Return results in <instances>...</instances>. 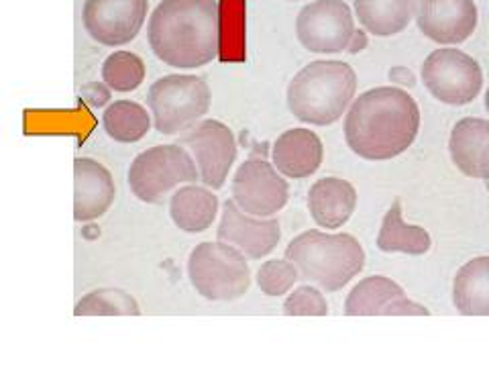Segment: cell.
Listing matches in <instances>:
<instances>
[{
  "label": "cell",
  "instance_id": "6da1fadb",
  "mask_svg": "<svg viewBox=\"0 0 489 367\" xmlns=\"http://www.w3.org/2000/svg\"><path fill=\"white\" fill-rule=\"evenodd\" d=\"M418 129V102L402 88L380 86L353 100L345 119V139L361 159L385 162L404 153Z\"/></svg>",
  "mask_w": 489,
  "mask_h": 367
},
{
  "label": "cell",
  "instance_id": "7a4b0ae2",
  "mask_svg": "<svg viewBox=\"0 0 489 367\" xmlns=\"http://www.w3.org/2000/svg\"><path fill=\"white\" fill-rule=\"evenodd\" d=\"M147 41L167 65L194 69L220 54L218 0H162L149 16Z\"/></svg>",
  "mask_w": 489,
  "mask_h": 367
},
{
  "label": "cell",
  "instance_id": "3957f363",
  "mask_svg": "<svg viewBox=\"0 0 489 367\" xmlns=\"http://www.w3.org/2000/svg\"><path fill=\"white\" fill-rule=\"evenodd\" d=\"M355 92L357 74L347 61H310L290 80L287 107L298 121L328 126L343 117Z\"/></svg>",
  "mask_w": 489,
  "mask_h": 367
},
{
  "label": "cell",
  "instance_id": "277c9868",
  "mask_svg": "<svg viewBox=\"0 0 489 367\" xmlns=\"http://www.w3.org/2000/svg\"><path fill=\"white\" fill-rule=\"evenodd\" d=\"M285 257L298 265L304 282L326 292L343 290L365 267L363 245L349 233L304 231L285 247Z\"/></svg>",
  "mask_w": 489,
  "mask_h": 367
},
{
  "label": "cell",
  "instance_id": "5b68a950",
  "mask_svg": "<svg viewBox=\"0 0 489 367\" xmlns=\"http://www.w3.org/2000/svg\"><path fill=\"white\" fill-rule=\"evenodd\" d=\"M188 276L194 290L213 302H230L251 288L247 255L230 243L196 245L188 259Z\"/></svg>",
  "mask_w": 489,
  "mask_h": 367
},
{
  "label": "cell",
  "instance_id": "8992f818",
  "mask_svg": "<svg viewBox=\"0 0 489 367\" xmlns=\"http://www.w3.org/2000/svg\"><path fill=\"white\" fill-rule=\"evenodd\" d=\"M210 88L198 76H163L151 84L147 107L153 126L162 135H177L192 129L210 111Z\"/></svg>",
  "mask_w": 489,
  "mask_h": 367
},
{
  "label": "cell",
  "instance_id": "52a82bcc",
  "mask_svg": "<svg viewBox=\"0 0 489 367\" xmlns=\"http://www.w3.org/2000/svg\"><path fill=\"white\" fill-rule=\"evenodd\" d=\"M198 180L200 172L196 170L194 155L180 143L149 147L129 168L131 192L147 204H160L177 186Z\"/></svg>",
  "mask_w": 489,
  "mask_h": 367
},
{
  "label": "cell",
  "instance_id": "ba28073f",
  "mask_svg": "<svg viewBox=\"0 0 489 367\" xmlns=\"http://www.w3.org/2000/svg\"><path fill=\"white\" fill-rule=\"evenodd\" d=\"M422 82L436 100L463 107L479 96L483 69L469 54L457 47H440L422 63Z\"/></svg>",
  "mask_w": 489,
  "mask_h": 367
},
{
  "label": "cell",
  "instance_id": "9c48e42d",
  "mask_svg": "<svg viewBox=\"0 0 489 367\" xmlns=\"http://www.w3.org/2000/svg\"><path fill=\"white\" fill-rule=\"evenodd\" d=\"M355 31V16L345 0L308 2L296 16V37L312 54L347 52Z\"/></svg>",
  "mask_w": 489,
  "mask_h": 367
},
{
  "label": "cell",
  "instance_id": "30bf717a",
  "mask_svg": "<svg viewBox=\"0 0 489 367\" xmlns=\"http://www.w3.org/2000/svg\"><path fill=\"white\" fill-rule=\"evenodd\" d=\"M230 188L235 202L245 212L263 219L277 214L290 198L283 174L279 176V170L261 157L245 159L237 168Z\"/></svg>",
  "mask_w": 489,
  "mask_h": 367
},
{
  "label": "cell",
  "instance_id": "8fae6325",
  "mask_svg": "<svg viewBox=\"0 0 489 367\" xmlns=\"http://www.w3.org/2000/svg\"><path fill=\"white\" fill-rule=\"evenodd\" d=\"M177 143L192 151L204 186L213 190L224 186L237 159V141L224 122L215 119L196 122L192 129L184 131Z\"/></svg>",
  "mask_w": 489,
  "mask_h": 367
},
{
  "label": "cell",
  "instance_id": "7c38bea8",
  "mask_svg": "<svg viewBox=\"0 0 489 367\" xmlns=\"http://www.w3.org/2000/svg\"><path fill=\"white\" fill-rule=\"evenodd\" d=\"M147 12V0H86L82 21L94 41L116 47L131 43L139 35Z\"/></svg>",
  "mask_w": 489,
  "mask_h": 367
},
{
  "label": "cell",
  "instance_id": "4fadbf2b",
  "mask_svg": "<svg viewBox=\"0 0 489 367\" xmlns=\"http://www.w3.org/2000/svg\"><path fill=\"white\" fill-rule=\"evenodd\" d=\"M414 19L431 41L459 45L475 33L479 12L475 0H416Z\"/></svg>",
  "mask_w": 489,
  "mask_h": 367
},
{
  "label": "cell",
  "instance_id": "5bb4252c",
  "mask_svg": "<svg viewBox=\"0 0 489 367\" xmlns=\"http://www.w3.org/2000/svg\"><path fill=\"white\" fill-rule=\"evenodd\" d=\"M217 237L224 243L239 247L249 259H261L277 247L281 239V227L277 219H263L245 212L235 198H230L222 206Z\"/></svg>",
  "mask_w": 489,
  "mask_h": 367
},
{
  "label": "cell",
  "instance_id": "9a60e30c",
  "mask_svg": "<svg viewBox=\"0 0 489 367\" xmlns=\"http://www.w3.org/2000/svg\"><path fill=\"white\" fill-rule=\"evenodd\" d=\"M347 316H428V308L412 302L400 284L383 276L361 280L345 300Z\"/></svg>",
  "mask_w": 489,
  "mask_h": 367
},
{
  "label": "cell",
  "instance_id": "2e32d148",
  "mask_svg": "<svg viewBox=\"0 0 489 367\" xmlns=\"http://www.w3.org/2000/svg\"><path fill=\"white\" fill-rule=\"evenodd\" d=\"M114 180L110 172L90 157L74 162V219L78 223L96 221L114 202Z\"/></svg>",
  "mask_w": 489,
  "mask_h": 367
},
{
  "label": "cell",
  "instance_id": "e0dca14e",
  "mask_svg": "<svg viewBox=\"0 0 489 367\" xmlns=\"http://www.w3.org/2000/svg\"><path fill=\"white\" fill-rule=\"evenodd\" d=\"M325 157V147L320 137L310 129H290L281 133L272 149L273 166L279 174L287 178H308L312 176Z\"/></svg>",
  "mask_w": 489,
  "mask_h": 367
},
{
  "label": "cell",
  "instance_id": "ac0fdd59",
  "mask_svg": "<svg viewBox=\"0 0 489 367\" xmlns=\"http://www.w3.org/2000/svg\"><path fill=\"white\" fill-rule=\"evenodd\" d=\"M453 164L469 178H489V122L477 117L461 119L448 139Z\"/></svg>",
  "mask_w": 489,
  "mask_h": 367
},
{
  "label": "cell",
  "instance_id": "d6986e66",
  "mask_svg": "<svg viewBox=\"0 0 489 367\" xmlns=\"http://www.w3.org/2000/svg\"><path fill=\"white\" fill-rule=\"evenodd\" d=\"M308 208L316 225L338 229L357 208L355 186L343 178H320L308 192Z\"/></svg>",
  "mask_w": 489,
  "mask_h": 367
},
{
  "label": "cell",
  "instance_id": "ffe728a7",
  "mask_svg": "<svg viewBox=\"0 0 489 367\" xmlns=\"http://www.w3.org/2000/svg\"><path fill=\"white\" fill-rule=\"evenodd\" d=\"M169 214L177 229L202 233L210 229L218 214V196L208 186L186 184L169 198Z\"/></svg>",
  "mask_w": 489,
  "mask_h": 367
},
{
  "label": "cell",
  "instance_id": "44dd1931",
  "mask_svg": "<svg viewBox=\"0 0 489 367\" xmlns=\"http://www.w3.org/2000/svg\"><path fill=\"white\" fill-rule=\"evenodd\" d=\"M453 304L465 316H489V257L467 261L453 280Z\"/></svg>",
  "mask_w": 489,
  "mask_h": 367
},
{
  "label": "cell",
  "instance_id": "7402d4cb",
  "mask_svg": "<svg viewBox=\"0 0 489 367\" xmlns=\"http://www.w3.org/2000/svg\"><path fill=\"white\" fill-rule=\"evenodd\" d=\"M361 27L378 37L402 33L416 14V0H353Z\"/></svg>",
  "mask_w": 489,
  "mask_h": 367
},
{
  "label": "cell",
  "instance_id": "603a6c76",
  "mask_svg": "<svg viewBox=\"0 0 489 367\" xmlns=\"http://www.w3.org/2000/svg\"><path fill=\"white\" fill-rule=\"evenodd\" d=\"M433 245L431 233L416 225H406L402 216V202L395 198L381 221L378 247L383 253L424 255Z\"/></svg>",
  "mask_w": 489,
  "mask_h": 367
},
{
  "label": "cell",
  "instance_id": "cb8c5ba5",
  "mask_svg": "<svg viewBox=\"0 0 489 367\" xmlns=\"http://www.w3.org/2000/svg\"><path fill=\"white\" fill-rule=\"evenodd\" d=\"M102 126L110 139L118 143H137L149 133L151 119L139 102L116 100L105 111Z\"/></svg>",
  "mask_w": 489,
  "mask_h": 367
},
{
  "label": "cell",
  "instance_id": "d4e9b609",
  "mask_svg": "<svg viewBox=\"0 0 489 367\" xmlns=\"http://www.w3.org/2000/svg\"><path fill=\"white\" fill-rule=\"evenodd\" d=\"M76 316H139V302L120 288H100L82 296L76 308Z\"/></svg>",
  "mask_w": 489,
  "mask_h": 367
},
{
  "label": "cell",
  "instance_id": "484cf974",
  "mask_svg": "<svg viewBox=\"0 0 489 367\" xmlns=\"http://www.w3.org/2000/svg\"><path fill=\"white\" fill-rule=\"evenodd\" d=\"M102 80L116 92L137 90L145 80V63L133 52H114L102 63Z\"/></svg>",
  "mask_w": 489,
  "mask_h": 367
},
{
  "label": "cell",
  "instance_id": "4316f807",
  "mask_svg": "<svg viewBox=\"0 0 489 367\" xmlns=\"http://www.w3.org/2000/svg\"><path fill=\"white\" fill-rule=\"evenodd\" d=\"M298 280H300V269L287 257H283V259H270V261L261 263V267L257 271V284H259V290L265 296H283V294H287Z\"/></svg>",
  "mask_w": 489,
  "mask_h": 367
},
{
  "label": "cell",
  "instance_id": "83f0119b",
  "mask_svg": "<svg viewBox=\"0 0 489 367\" xmlns=\"http://www.w3.org/2000/svg\"><path fill=\"white\" fill-rule=\"evenodd\" d=\"M283 314L285 316H326L328 302L323 290L314 288L312 284H304L285 298Z\"/></svg>",
  "mask_w": 489,
  "mask_h": 367
},
{
  "label": "cell",
  "instance_id": "f1b7e54d",
  "mask_svg": "<svg viewBox=\"0 0 489 367\" xmlns=\"http://www.w3.org/2000/svg\"><path fill=\"white\" fill-rule=\"evenodd\" d=\"M80 92H82V98H84L90 107H94V109H100V107L109 104L110 86H105V84H100V82H90V84H86V86H82Z\"/></svg>",
  "mask_w": 489,
  "mask_h": 367
},
{
  "label": "cell",
  "instance_id": "f546056e",
  "mask_svg": "<svg viewBox=\"0 0 489 367\" xmlns=\"http://www.w3.org/2000/svg\"><path fill=\"white\" fill-rule=\"evenodd\" d=\"M365 45H367V37H365V33H363V31H355V35H353V41H351V45H349V49H347V52H351V54H357V52H361Z\"/></svg>",
  "mask_w": 489,
  "mask_h": 367
}]
</instances>
